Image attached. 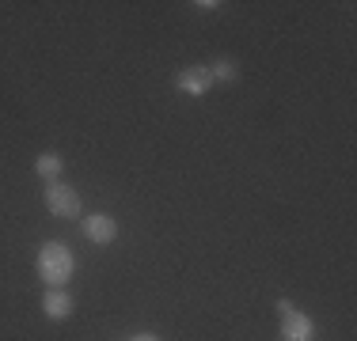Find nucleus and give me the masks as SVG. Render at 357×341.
<instances>
[{"label": "nucleus", "instance_id": "1", "mask_svg": "<svg viewBox=\"0 0 357 341\" xmlns=\"http://www.w3.org/2000/svg\"><path fill=\"white\" fill-rule=\"evenodd\" d=\"M35 269H38V280H46V288H65L76 273L73 246L61 243V239H46V243L38 246Z\"/></svg>", "mask_w": 357, "mask_h": 341}, {"label": "nucleus", "instance_id": "5", "mask_svg": "<svg viewBox=\"0 0 357 341\" xmlns=\"http://www.w3.org/2000/svg\"><path fill=\"white\" fill-rule=\"evenodd\" d=\"M282 319V341H316V322H312V315L304 311H285L278 315Z\"/></svg>", "mask_w": 357, "mask_h": 341}, {"label": "nucleus", "instance_id": "9", "mask_svg": "<svg viewBox=\"0 0 357 341\" xmlns=\"http://www.w3.org/2000/svg\"><path fill=\"white\" fill-rule=\"evenodd\" d=\"M194 8H198V12H217V8H225V4H220V0H198Z\"/></svg>", "mask_w": 357, "mask_h": 341}, {"label": "nucleus", "instance_id": "3", "mask_svg": "<svg viewBox=\"0 0 357 341\" xmlns=\"http://www.w3.org/2000/svg\"><path fill=\"white\" fill-rule=\"evenodd\" d=\"M175 88L183 91V95H190V99H202L209 88H213V80H209V68H206V65H186V68H178V72H175Z\"/></svg>", "mask_w": 357, "mask_h": 341}, {"label": "nucleus", "instance_id": "10", "mask_svg": "<svg viewBox=\"0 0 357 341\" xmlns=\"http://www.w3.org/2000/svg\"><path fill=\"white\" fill-rule=\"evenodd\" d=\"M274 311H278V315H285V311H293V300H285V296H282V300H278V303H274Z\"/></svg>", "mask_w": 357, "mask_h": 341}, {"label": "nucleus", "instance_id": "7", "mask_svg": "<svg viewBox=\"0 0 357 341\" xmlns=\"http://www.w3.org/2000/svg\"><path fill=\"white\" fill-rule=\"evenodd\" d=\"M35 170H38V178H46V182H61L65 156H61V152H42V156L35 159Z\"/></svg>", "mask_w": 357, "mask_h": 341}, {"label": "nucleus", "instance_id": "6", "mask_svg": "<svg viewBox=\"0 0 357 341\" xmlns=\"http://www.w3.org/2000/svg\"><path fill=\"white\" fill-rule=\"evenodd\" d=\"M42 311H46L50 322H65L73 315V296L69 288H46V296H42Z\"/></svg>", "mask_w": 357, "mask_h": 341}, {"label": "nucleus", "instance_id": "2", "mask_svg": "<svg viewBox=\"0 0 357 341\" xmlns=\"http://www.w3.org/2000/svg\"><path fill=\"white\" fill-rule=\"evenodd\" d=\"M46 209L54 212L57 220H76L84 212V201L73 186L65 182H46Z\"/></svg>", "mask_w": 357, "mask_h": 341}, {"label": "nucleus", "instance_id": "4", "mask_svg": "<svg viewBox=\"0 0 357 341\" xmlns=\"http://www.w3.org/2000/svg\"><path fill=\"white\" fill-rule=\"evenodd\" d=\"M84 235L96 246H110L118 239V220L110 216V212H88V216H84Z\"/></svg>", "mask_w": 357, "mask_h": 341}, {"label": "nucleus", "instance_id": "8", "mask_svg": "<svg viewBox=\"0 0 357 341\" xmlns=\"http://www.w3.org/2000/svg\"><path fill=\"white\" fill-rule=\"evenodd\" d=\"M209 68V80L213 84H236L240 80V65H236V57H213V65Z\"/></svg>", "mask_w": 357, "mask_h": 341}, {"label": "nucleus", "instance_id": "11", "mask_svg": "<svg viewBox=\"0 0 357 341\" xmlns=\"http://www.w3.org/2000/svg\"><path fill=\"white\" fill-rule=\"evenodd\" d=\"M130 341H160L156 334H137V338H130Z\"/></svg>", "mask_w": 357, "mask_h": 341}]
</instances>
